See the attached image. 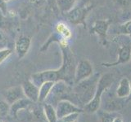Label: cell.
I'll return each mask as SVG.
<instances>
[{
  "label": "cell",
  "instance_id": "obj_1",
  "mask_svg": "<svg viewBox=\"0 0 131 122\" xmlns=\"http://www.w3.org/2000/svg\"><path fill=\"white\" fill-rule=\"evenodd\" d=\"M99 74L92 75L91 77L85 78L76 83V85L73 89L74 95L79 99L80 103L87 104L93 99L97 89Z\"/></svg>",
  "mask_w": 131,
  "mask_h": 122
},
{
  "label": "cell",
  "instance_id": "obj_2",
  "mask_svg": "<svg viewBox=\"0 0 131 122\" xmlns=\"http://www.w3.org/2000/svg\"><path fill=\"white\" fill-rule=\"evenodd\" d=\"M114 81V77L112 73H105L99 77L97 89L93 99L84 105V111L89 113H94L100 108L102 95L107 89Z\"/></svg>",
  "mask_w": 131,
  "mask_h": 122
},
{
  "label": "cell",
  "instance_id": "obj_3",
  "mask_svg": "<svg viewBox=\"0 0 131 122\" xmlns=\"http://www.w3.org/2000/svg\"><path fill=\"white\" fill-rule=\"evenodd\" d=\"M93 8V4L92 2L89 1L84 6L77 8H72V9L67 12L68 20L72 24H83L84 28H86L85 20L89 12Z\"/></svg>",
  "mask_w": 131,
  "mask_h": 122
},
{
  "label": "cell",
  "instance_id": "obj_4",
  "mask_svg": "<svg viewBox=\"0 0 131 122\" xmlns=\"http://www.w3.org/2000/svg\"><path fill=\"white\" fill-rule=\"evenodd\" d=\"M112 20H97L93 23L90 29V34H96L100 39V43L102 46H106L107 43V32L109 29Z\"/></svg>",
  "mask_w": 131,
  "mask_h": 122
},
{
  "label": "cell",
  "instance_id": "obj_5",
  "mask_svg": "<svg viewBox=\"0 0 131 122\" xmlns=\"http://www.w3.org/2000/svg\"><path fill=\"white\" fill-rule=\"evenodd\" d=\"M84 109L77 107L75 104L71 103V101L67 99H62L61 100L57 105L56 108V112L57 116V119H61L66 116L71 114L74 112H84Z\"/></svg>",
  "mask_w": 131,
  "mask_h": 122
},
{
  "label": "cell",
  "instance_id": "obj_6",
  "mask_svg": "<svg viewBox=\"0 0 131 122\" xmlns=\"http://www.w3.org/2000/svg\"><path fill=\"white\" fill-rule=\"evenodd\" d=\"M93 73V68L92 64L87 59L80 60L76 65L75 72V83H78L79 81L85 78L91 77Z\"/></svg>",
  "mask_w": 131,
  "mask_h": 122
},
{
  "label": "cell",
  "instance_id": "obj_7",
  "mask_svg": "<svg viewBox=\"0 0 131 122\" xmlns=\"http://www.w3.org/2000/svg\"><path fill=\"white\" fill-rule=\"evenodd\" d=\"M61 81L58 70H48L42 72H39L32 76V82L36 86L39 87L43 83L46 81Z\"/></svg>",
  "mask_w": 131,
  "mask_h": 122
},
{
  "label": "cell",
  "instance_id": "obj_8",
  "mask_svg": "<svg viewBox=\"0 0 131 122\" xmlns=\"http://www.w3.org/2000/svg\"><path fill=\"white\" fill-rule=\"evenodd\" d=\"M131 60V45L126 44L121 46L118 49V59L112 63H102V66L105 68H112L122 64L128 63Z\"/></svg>",
  "mask_w": 131,
  "mask_h": 122
},
{
  "label": "cell",
  "instance_id": "obj_9",
  "mask_svg": "<svg viewBox=\"0 0 131 122\" xmlns=\"http://www.w3.org/2000/svg\"><path fill=\"white\" fill-rule=\"evenodd\" d=\"M22 89L24 92V95L28 99L32 101L33 103L39 102V89L38 86L32 82V81H27L24 82L22 85Z\"/></svg>",
  "mask_w": 131,
  "mask_h": 122
},
{
  "label": "cell",
  "instance_id": "obj_10",
  "mask_svg": "<svg viewBox=\"0 0 131 122\" xmlns=\"http://www.w3.org/2000/svg\"><path fill=\"white\" fill-rule=\"evenodd\" d=\"M26 96L24 95L21 86H16L13 88H11L7 89L5 93V99L9 105H12L15 102L20 99H23Z\"/></svg>",
  "mask_w": 131,
  "mask_h": 122
},
{
  "label": "cell",
  "instance_id": "obj_11",
  "mask_svg": "<svg viewBox=\"0 0 131 122\" xmlns=\"http://www.w3.org/2000/svg\"><path fill=\"white\" fill-rule=\"evenodd\" d=\"M130 94V80L128 77H122L119 81L116 89V96L120 99H127Z\"/></svg>",
  "mask_w": 131,
  "mask_h": 122
},
{
  "label": "cell",
  "instance_id": "obj_12",
  "mask_svg": "<svg viewBox=\"0 0 131 122\" xmlns=\"http://www.w3.org/2000/svg\"><path fill=\"white\" fill-rule=\"evenodd\" d=\"M30 46V39L27 37H20L16 42V51L19 58H22L28 52Z\"/></svg>",
  "mask_w": 131,
  "mask_h": 122
},
{
  "label": "cell",
  "instance_id": "obj_13",
  "mask_svg": "<svg viewBox=\"0 0 131 122\" xmlns=\"http://www.w3.org/2000/svg\"><path fill=\"white\" fill-rule=\"evenodd\" d=\"M33 103V102L30 101V99H20L19 100H17L16 102H15L14 103H12L11 108H10V113L12 116H16V114L19 111L22 109H25L27 107H29L30 104Z\"/></svg>",
  "mask_w": 131,
  "mask_h": 122
},
{
  "label": "cell",
  "instance_id": "obj_14",
  "mask_svg": "<svg viewBox=\"0 0 131 122\" xmlns=\"http://www.w3.org/2000/svg\"><path fill=\"white\" fill-rule=\"evenodd\" d=\"M54 84V81H46V82L43 83L40 85L39 93V102L42 103V102L46 100L47 97L50 94Z\"/></svg>",
  "mask_w": 131,
  "mask_h": 122
},
{
  "label": "cell",
  "instance_id": "obj_15",
  "mask_svg": "<svg viewBox=\"0 0 131 122\" xmlns=\"http://www.w3.org/2000/svg\"><path fill=\"white\" fill-rule=\"evenodd\" d=\"M121 99L118 98V99H113V100L108 101L104 107L105 110L108 112H116V111H119V110H121L124 107L125 103H126L125 101L122 102Z\"/></svg>",
  "mask_w": 131,
  "mask_h": 122
},
{
  "label": "cell",
  "instance_id": "obj_16",
  "mask_svg": "<svg viewBox=\"0 0 131 122\" xmlns=\"http://www.w3.org/2000/svg\"><path fill=\"white\" fill-rule=\"evenodd\" d=\"M43 112L46 116V119L48 122H57L58 119H57L56 109L54 108L52 105L51 104H44L43 106Z\"/></svg>",
  "mask_w": 131,
  "mask_h": 122
},
{
  "label": "cell",
  "instance_id": "obj_17",
  "mask_svg": "<svg viewBox=\"0 0 131 122\" xmlns=\"http://www.w3.org/2000/svg\"><path fill=\"white\" fill-rule=\"evenodd\" d=\"M77 0H57V5L62 12H67L71 11Z\"/></svg>",
  "mask_w": 131,
  "mask_h": 122
},
{
  "label": "cell",
  "instance_id": "obj_18",
  "mask_svg": "<svg viewBox=\"0 0 131 122\" xmlns=\"http://www.w3.org/2000/svg\"><path fill=\"white\" fill-rule=\"evenodd\" d=\"M56 31L57 33L61 34L64 37V39H69L71 37V31L70 30V28L67 27V24L64 23H59L57 24L56 26Z\"/></svg>",
  "mask_w": 131,
  "mask_h": 122
},
{
  "label": "cell",
  "instance_id": "obj_19",
  "mask_svg": "<svg viewBox=\"0 0 131 122\" xmlns=\"http://www.w3.org/2000/svg\"><path fill=\"white\" fill-rule=\"evenodd\" d=\"M117 116L114 112H108V111H103L100 113V122H112L113 120Z\"/></svg>",
  "mask_w": 131,
  "mask_h": 122
},
{
  "label": "cell",
  "instance_id": "obj_20",
  "mask_svg": "<svg viewBox=\"0 0 131 122\" xmlns=\"http://www.w3.org/2000/svg\"><path fill=\"white\" fill-rule=\"evenodd\" d=\"M119 34L131 37V20L122 24L119 27Z\"/></svg>",
  "mask_w": 131,
  "mask_h": 122
},
{
  "label": "cell",
  "instance_id": "obj_21",
  "mask_svg": "<svg viewBox=\"0 0 131 122\" xmlns=\"http://www.w3.org/2000/svg\"><path fill=\"white\" fill-rule=\"evenodd\" d=\"M79 117H80L79 112H74L61 118V119L57 120V122H78Z\"/></svg>",
  "mask_w": 131,
  "mask_h": 122
},
{
  "label": "cell",
  "instance_id": "obj_22",
  "mask_svg": "<svg viewBox=\"0 0 131 122\" xmlns=\"http://www.w3.org/2000/svg\"><path fill=\"white\" fill-rule=\"evenodd\" d=\"M10 112V106L7 102L0 101V116L4 117Z\"/></svg>",
  "mask_w": 131,
  "mask_h": 122
},
{
  "label": "cell",
  "instance_id": "obj_23",
  "mask_svg": "<svg viewBox=\"0 0 131 122\" xmlns=\"http://www.w3.org/2000/svg\"><path fill=\"white\" fill-rule=\"evenodd\" d=\"M11 52L12 51L10 49H3V50L0 51V64L3 62L11 55Z\"/></svg>",
  "mask_w": 131,
  "mask_h": 122
},
{
  "label": "cell",
  "instance_id": "obj_24",
  "mask_svg": "<svg viewBox=\"0 0 131 122\" xmlns=\"http://www.w3.org/2000/svg\"><path fill=\"white\" fill-rule=\"evenodd\" d=\"M112 122H124L123 121V120H122V118L121 117V116H116V118L113 120V121Z\"/></svg>",
  "mask_w": 131,
  "mask_h": 122
},
{
  "label": "cell",
  "instance_id": "obj_25",
  "mask_svg": "<svg viewBox=\"0 0 131 122\" xmlns=\"http://www.w3.org/2000/svg\"><path fill=\"white\" fill-rule=\"evenodd\" d=\"M30 3H35V4H38V3H43L44 0H30Z\"/></svg>",
  "mask_w": 131,
  "mask_h": 122
},
{
  "label": "cell",
  "instance_id": "obj_26",
  "mask_svg": "<svg viewBox=\"0 0 131 122\" xmlns=\"http://www.w3.org/2000/svg\"><path fill=\"white\" fill-rule=\"evenodd\" d=\"M125 101H126V103H127V102L131 101V79H130V94H129V95L128 96V98L125 99Z\"/></svg>",
  "mask_w": 131,
  "mask_h": 122
},
{
  "label": "cell",
  "instance_id": "obj_27",
  "mask_svg": "<svg viewBox=\"0 0 131 122\" xmlns=\"http://www.w3.org/2000/svg\"><path fill=\"white\" fill-rule=\"evenodd\" d=\"M4 1H9V0H4Z\"/></svg>",
  "mask_w": 131,
  "mask_h": 122
}]
</instances>
